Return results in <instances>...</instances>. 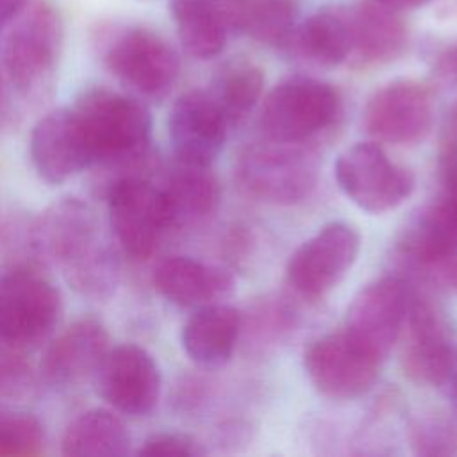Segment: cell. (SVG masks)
Wrapping results in <instances>:
<instances>
[{
	"label": "cell",
	"instance_id": "obj_26",
	"mask_svg": "<svg viewBox=\"0 0 457 457\" xmlns=\"http://www.w3.org/2000/svg\"><path fill=\"white\" fill-rule=\"evenodd\" d=\"M171 16L180 45L191 57L207 61L223 52L230 30L209 0H171Z\"/></svg>",
	"mask_w": 457,
	"mask_h": 457
},
{
	"label": "cell",
	"instance_id": "obj_14",
	"mask_svg": "<svg viewBox=\"0 0 457 457\" xmlns=\"http://www.w3.org/2000/svg\"><path fill=\"white\" fill-rule=\"evenodd\" d=\"M409 305V286L396 275L371 280L353 296L345 330L384 359L400 339Z\"/></svg>",
	"mask_w": 457,
	"mask_h": 457
},
{
	"label": "cell",
	"instance_id": "obj_22",
	"mask_svg": "<svg viewBox=\"0 0 457 457\" xmlns=\"http://www.w3.org/2000/svg\"><path fill=\"white\" fill-rule=\"evenodd\" d=\"M241 334V312L225 303L198 307L182 327V348L200 366L216 368L230 361Z\"/></svg>",
	"mask_w": 457,
	"mask_h": 457
},
{
	"label": "cell",
	"instance_id": "obj_9",
	"mask_svg": "<svg viewBox=\"0 0 457 457\" xmlns=\"http://www.w3.org/2000/svg\"><path fill=\"white\" fill-rule=\"evenodd\" d=\"M61 309L59 291L37 270L16 266L0 277V341L36 345L54 330Z\"/></svg>",
	"mask_w": 457,
	"mask_h": 457
},
{
	"label": "cell",
	"instance_id": "obj_32",
	"mask_svg": "<svg viewBox=\"0 0 457 457\" xmlns=\"http://www.w3.org/2000/svg\"><path fill=\"white\" fill-rule=\"evenodd\" d=\"M34 389V373L16 346L2 341L0 346V396L25 398Z\"/></svg>",
	"mask_w": 457,
	"mask_h": 457
},
{
	"label": "cell",
	"instance_id": "obj_1",
	"mask_svg": "<svg viewBox=\"0 0 457 457\" xmlns=\"http://www.w3.org/2000/svg\"><path fill=\"white\" fill-rule=\"evenodd\" d=\"M82 125L93 162L118 175L145 173L152 116L139 100L109 87L86 89L71 107Z\"/></svg>",
	"mask_w": 457,
	"mask_h": 457
},
{
	"label": "cell",
	"instance_id": "obj_2",
	"mask_svg": "<svg viewBox=\"0 0 457 457\" xmlns=\"http://www.w3.org/2000/svg\"><path fill=\"white\" fill-rule=\"evenodd\" d=\"M93 209L79 198H61L36 220L30 239L34 250L62 270L73 289L105 277L116 252L102 241Z\"/></svg>",
	"mask_w": 457,
	"mask_h": 457
},
{
	"label": "cell",
	"instance_id": "obj_10",
	"mask_svg": "<svg viewBox=\"0 0 457 457\" xmlns=\"http://www.w3.org/2000/svg\"><path fill=\"white\" fill-rule=\"evenodd\" d=\"M382 359L345 328L323 334L303 352V370L316 387L332 400H355L377 382Z\"/></svg>",
	"mask_w": 457,
	"mask_h": 457
},
{
	"label": "cell",
	"instance_id": "obj_13",
	"mask_svg": "<svg viewBox=\"0 0 457 457\" xmlns=\"http://www.w3.org/2000/svg\"><path fill=\"white\" fill-rule=\"evenodd\" d=\"M436 102L430 87L414 79H396L378 87L362 112L366 132L391 145H416L432 130Z\"/></svg>",
	"mask_w": 457,
	"mask_h": 457
},
{
	"label": "cell",
	"instance_id": "obj_34",
	"mask_svg": "<svg viewBox=\"0 0 457 457\" xmlns=\"http://www.w3.org/2000/svg\"><path fill=\"white\" fill-rule=\"evenodd\" d=\"M12 91L14 89L9 82L4 68H0V127H4L12 116V98H11Z\"/></svg>",
	"mask_w": 457,
	"mask_h": 457
},
{
	"label": "cell",
	"instance_id": "obj_3",
	"mask_svg": "<svg viewBox=\"0 0 457 457\" xmlns=\"http://www.w3.org/2000/svg\"><path fill=\"white\" fill-rule=\"evenodd\" d=\"M62 48V20L46 0L25 5L11 29L2 68L16 93L32 96L52 80Z\"/></svg>",
	"mask_w": 457,
	"mask_h": 457
},
{
	"label": "cell",
	"instance_id": "obj_12",
	"mask_svg": "<svg viewBox=\"0 0 457 457\" xmlns=\"http://www.w3.org/2000/svg\"><path fill=\"white\" fill-rule=\"evenodd\" d=\"M361 250V236L345 221L323 225L289 257L286 278L305 300L327 296L348 275Z\"/></svg>",
	"mask_w": 457,
	"mask_h": 457
},
{
	"label": "cell",
	"instance_id": "obj_17",
	"mask_svg": "<svg viewBox=\"0 0 457 457\" xmlns=\"http://www.w3.org/2000/svg\"><path fill=\"white\" fill-rule=\"evenodd\" d=\"M34 170L48 184H61L93 164L82 125L73 109H55L36 121L29 137Z\"/></svg>",
	"mask_w": 457,
	"mask_h": 457
},
{
	"label": "cell",
	"instance_id": "obj_27",
	"mask_svg": "<svg viewBox=\"0 0 457 457\" xmlns=\"http://www.w3.org/2000/svg\"><path fill=\"white\" fill-rule=\"evenodd\" d=\"M262 87V70L255 62L237 57L218 68L209 93L230 125L241 121L257 105Z\"/></svg>",
	"mask_w": 457,
	"mask_h": 457
},
{
	"label": "cell",
	"instance_id": "obj_28",
	"mask_svg": "<svg viewBox=\"0 0 457 457\" xmlns=\"http://www.w3.org/2000/svg\"><path fill=\"white\" fill-rule=\"evenodd\" d=\"M296 0H245L236 23V32L252 39L284 48L296 27Z\"/></svg>",
	"mask_w": 457,
	"mask_h": 457
},
{
	"label": "cell",
	"instance_id": "obj_21",
	"mask_svg": "<svg viewBox=\"0 0 457 457\" xmlns=\"http://www.w3.org/2000/svg\"><path fill=\"white\" fill-rule=\"evenodd\" d=\"M154 286L170 303L198 309L228 296L234 289V277L223 268L193 257L171 255L155 266Z\"/></svg>",
	"mask_w": 457,
	"mask_h": 457
},
{
	"label": "cell",
	"instance_id": "obj_19",
	"mask_svg": "<svg viewBox=\"0 0 457 457\" xmlns=\"http://www.w3.org/2000/svg\"><path fill=\"white\" fill-rule=\"evenodd\" d=\"M398 248L425 268H446L457 257V186H441L437 198L407 223Z\"/></svg>",
	"mask_w": 457,
	"mask_h": 457
},
{
	"label": "cell",
	"instance_id": "obj_4",
	"mask_svg": "<svg viewBox=\"0 0 457 457\" xmlns=\"http://www.w3.org/2000/svg\"><path fill=\"white\" fill-rule=\"evenodd\" d=\"M339 116L337 89L312 77H289L266 95L259 123L268 139L303 145Z\"/></svg>",
	"mask_w": 457,
	"mask_h": 457
},
{
	"label": "cell",
	"instance_id": "obj_31",
	"mask_svg": "<svg viewBox=\"0 0 457 457\" xmlns=\"http://www.w3.org/2000/svg\"><path fill=\"white\" fill-rule=\"evenodd\" d=\"M250 314V328L253 339L261 345L280 341L291 327H295V311H291L280 298L261 302Z\"/></svg>",
	"mask_w": 457,
	"mask_h": 457
},
{
	"label": "cell",
	"instance_id": "obj_37",
	"mask_svg": "<svg viewBox=\"0 0 457 457\" xmlns=\"http://www.w3.org/2000/svg\"><path fill=\"white\" fill-rule=\"evenodd\" d=\"M395 11H403V9H418L425 4H428L430 0H377Z\"/></svg>",
	"mask_w": 457,
	"mask_h": 457
},
{
	"label": "cell",
	"instance_id": "obj_20",
	"mask_svg": "<svg viewBox=\"0 0 457 457\" xmlns=\"http://www.w3.org/2000/svg\"><path fill=\"white\" fill-rule=\"evenodd\" d=\"M350 34V59L357 64H384L403 54L409 39L398 11L377 2L362 0L341 9Z\"/></svg>",
	"mask_w": 457,
	"mask_h": 457
},
{
	"label": "cell",
	"instance_id": "obj_35",
	"mask_svg": "<svg viewBox=\"0 0 457 457\" xmlns=\"http://www.w3.org/2000/svg\"><path fill=\"white\" fill-rule=\"evenodd\" d=\"M25 5L27 0H0V25L16 18Z\"/></svg>",
	"mask_w": 457,
	"mask_h": 457
},
{
	"label": "cell",
	"instance_id": "obj_16",
	"mask_svg": "<svg viewBox=\"0 0 457 457\" xmlns=\"http://www.w3.org/2000/svg\"><path fill=\"white\" fill-rule=\"evenodd\" d=\"M228 121L209 91L193 89L171 105L168 134L177 162L211 166L227 139Z\"/></svg>",
	"mask_w": 457,
	"mask_h": 457
},
{
	"label": "cell",
	"instance_id": "obj_30",
	"mask_svg": "<svg viewBox=\"0 0 457 457\" xmlns=\"http://www.w3.org/2000/svg\"><path fill=\"white\" fill-rule=\"evenodd\" d=\"M41 421L29 412L0 411V457H32L43 452Z\"/></svg>",
	"mask_w": 457,
	"mask_h": 457
},
{
	"label": "cell",
	"instance_id": "obj_15",
	"mask_svg": "<svg viewBox=\"0 0 457 457\" xmlns=\"http://www.w3.org/2000/svg\"><path fill=\"white\" fill-rule=\"evenodd\" d=\"M93 378L96 393L129 416L148 414L161 395V373L154 357L132 343L109 348Z\"/></svg>",
	"mask_w": 457,
	"mask_h": 457
},
{
	"label": "cell",
	"instance_id": "obj_18",
	"mask_svg": "<svg viewBox=\"0 0 457 457\" xmlns=\"http://www.w3.org/2000/svg\"><path fill=\"white\" fill-rule=\"evenodd\" d=\"M109 350L104 323L84 316L68 325L45 350L41 375L54 386H77L93 378Z\"/></svg>",
	"mask_w": 457,
	"mask_h": 457
},
{
	"label": "cell",
	"instance_id": "obj_29",
	"mask_svg": "<svg viewBox=\"0 0 457 457\" xmlns=\"http://www.w3.org/2000/svg\"><path fill=\"white\" fill-rule=\"evenodd\" d=\"M407 441L421 457L457 455V420L443 409H423L411 416Z\"/></svg>",
	"mask_w": 457,
	"mask_h": 457
},
{
	"label": "cell",
	"instance_id": "obj_38",
	"mask_svg": "<svg viewBox=\"0 0 457 457\" xmlns=\"http://www.w3.org/2000/svg\"><path fill=\"white\" fill-rule=\"evenodd\" d=\"M445 270H446V271H445V273H446V277H448V278L457 286V257H455V259H453V261H452Z\"/></svg>",
	"mask_w": 457,
	"mask_h": 457
},
{
	"label": "cell",
	"instance_id": "obj_23",
	"mask_svg": "<svg viewBox=\"0 0 457 457\" xmlns=\"http://www.w3.org/2000/svg\"><path fill=\"white\" fill-rule=\"evenodd\" d=\"M161 193L170 227L191 225L211 216L221 198V189L211 166L177 162L164 179Z\"/></svg>",
	"mask_w": 457,
	"mask_h": 457
},
{
	"label": "cell",
	"instance_id": "obj_25",
	"mask_svg": "<svg viewBox=\"0 0 457 457\" xmlns=\"http://www.w3.org/2000/svg\"><path fill=\"white\" fill-rule=\"evenodd\" d=\"M130 434L114 412L89 409L70 421L61 450L73 457H120L129 453Z\"/></svg>",
	"mask_w": 457,
	"mask_h": 457
},
{
	"label": "cell",
	"instance_id": "obj_6",
	"mask_svg": "<svg viewBox=\"0 0 457 457\" xmlns=\"http://www.w3.org/2000/svg\"><path fill=\"white\" fill-rule=\"evenodd\" d=\"M236 171L252 196L275 205L303 202L318 177L316 159L303 145L268 137L243 150Z\"/></svg>",
	"mask_w": 457,
	"mask_h": 457
},
{
	"label": "cell",
	"instance_id": "obj_5",
	"mask_svg": "<svg viewBox=\"0 0 457 457\" xmlns=\"http://www.w3.org/2000/svg\"><path fill=\"white\" fill-rule=\"evenodd\" d=\"M104 64L121 82L146 96L164 95L175 82L180 61L175 48L141 25H114L98 34Z\"/></svg>",
	"mask_w": 457,
	"mask_h": 457
},
{
	"label": "cell",
	"instance_id": "obj_7",
	"mask_svg": "<svg viewBox=\"0 0 457 457\" xmlns=\"http://www.w3.org/2000/svg\"><path fill=\"white\" fill-rule=\"evenodd\" d=\"M105 193L111 228L121 252L134 261L150 257L171 228L161 187L145 173H123L107 182Z\"/></svg>",
	"mask_w": 457,
	"mask_h": 457
},
{
	"label": "cell",
	"instance_id": "obj_39",
	"mask_svg": "<svg viewBox=\"0 0 457 457\" xmlns=\"http://www.w3.org/2000/svg\"><path fill=\"white\" fill-rule=\"evenodd\" d=\"M455 389H457V386H455Z\"/></svg>",
	"mask_w": 457,
	"mask_h": 457
},
{
	"label": "cell",
	"instance_id": "obj_36",
	"mask_svg": "<svg viewBox=\"0 0 457 457\" xmlns=\"http://www.w3.org/2000/svg\"><path fill=\"white\" fill-rule=\"evenodd\" d=\"M439 68H441V73L452 80L457 82V46L448 50L441 61H439Z\"/></svg>",
	"mask_w": 457,
	"mask_h": 457
},
{
	"label": "cell",
	"instance_id": "obj_11",
	"mask_svg": "<svg viewBox=\"0 0 457 457\" xmlns=\"http://www.w3.org/2000/svg\"><path fill=\"white\" fill-rule=\"evenodd\" d=\"M402 368L416 384L441 387L453 373L452 328L443 307L425 291L409 287Z\"/></svg>",
	"mask_w": 457,
	"mask_h": 457
},
{
	"label": "cell",
	"instance_id": "obj_24",
	"mask_svg": "<svg viewBox=\"0 0 457 457\" xmlns=\"http://www.w3.org/2000/svg\"><path fill=\"white\" fill-rule=\"evenodd\" d=\"M284 50L320 68H336L350 59V34L341 9L311 14L293 29Z\"/></svg>",
	"mask_w": 457,
	"mask_h": 457
},
{
	"label": "cell",
	"instance_id": "obj_8",
	"mask_svg": "<svg viewBox=\"0 0 457 457\" xmlns=\"http://www.w3.org/2000/svg\"><path fill=\"white\" fill-rule=\"evenodd\" d=\"M334 177L346 198L373 214L396 209L414 191L412 171L395 162L375 143L346 148L334 164Z\"/></svg>",
	"mask_w": 457,
	"mask_h": 457
},
{
	"label": "cell",
	"instance_id": "obj_33",
	"mask_svg": "<svg viewBox=\"0 0 457 457\" xmlns=\"http://www.w3.org/2000/svg\"><path fill=\"white\" fill-rule=\"evenodd\" d=\"M204 452L196 439L180 432L152 434L137 448V455L146 457H198Z\"/></svg>",
	"mask_w": 457,
	"mask_h": 457
}]
</instances>
